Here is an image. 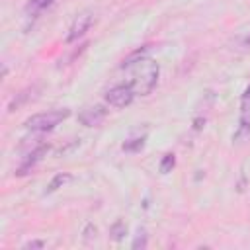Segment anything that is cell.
<instances>
[{"label":"cell","instance_id":"6da1fadb","mask_svg":"<svg viewBox=\"0 0 250 250\" xmlns=\"http://www.w3.org/2000/svg\"><path fill=\"white\" fill-rule=\"evenodd\" d=\"M127 68H131V88L135 90V94L146 96L152 92V88L158 82V64L150 59H137L135 62H131Z\"/></svg>","mask_w":250,"mask_h":250},{"label":"cell","instance_id":"7a4b0ae2","mask_svg":"<svg viewBox=\"0 0 250 250\" xmlns=\"http://www.w3.org/2000/svg\"><path fill=\"white\" fill-rule=\"evenodd\" d=\"M68 115H70L68 109H51L45 113H35L29 119H25V127L31 131H51Z\"/></svg>","mask_w":250,"mask_h":250},{"label":"cell","instance_id":"3957f363","mask_svg":"<svg viewBox=\"0 0 250 250\" xmlns=\"http://www.w3.org/2000/svg\"><path fill=\"white\" fill-rule=\"evenodd\" d=\"M135 98V90L131 88V84H119V86H113L111 90H107L105 94V100L109 105L113 107H125L133 102Z\"/></svg>","mask_w":250,"mask_h":250},{"label":"cell","instance_id":"277c9868","mask_svg":"<svg viewBox=\"0 0 250 250\" xmlns=\"http://www.w3.org/2000/svg\"><path fill=\"white\" fill-rule=\"evenodd\" d=\"M92 21H94L92 14H88V12L80 14V16L72 21V25H70V29H68V33H66V43H74V41H78V39L90 29Z\"/></svg>","mask_w":250,"mask_h":250},{"label":"cell","instance_id":"5b68a950","mask_svg":"<svg viewBox=\"0 0 250 250\" xmlns=\"http://www.w3.org/2000/svg\"><path fill=\"white\" fill-rule=\"evenodd\" d=\"M47 152H49V145H39L37 148H33V150H31V152L21 160V164H20V166H18V170H16V174H18V176H25L27 172H31V170H33V166H35V164H37V162H39Z\"/></svg>","mask_w":250,"mask_h":250},{"label":"cell","instance_id":"8992f818","mask_svg":"<svg viewBox=\"0 0 250 250\" xmlns=\"http://www.w3.org/2000/svg\"><path fill=\"white\" fill-rule=\"evenodd\" d=\"M105 113L107 111L102 105H90V107H86L78 113V121L86 127H96L105 119Z\"/></svg>","mask_w":250,"mask_h":250},{"label":"cell","instance_id":"52a82bcc","mask_svg":"<svg viewBox=\"0 0 250 250\" xmlns=\"http://www.w3.org/2000/svg\"><path fill=\"white\" fill-rule=\"evenodd\" d=\"M250 137V119L246 115H240L238 119V127L232 135V143H244Z\"/></svg>","mask_w":250,"mask_h":250},{"label":"cell","instance_id":"ba28073f","mask_svg":"<svg viewBox=\"0 0 250 250\" xmlns=\"http://www.w3.org/2000/svg\"><path fill=\"white\" fill-rule=\"evenodd\" d=\"M72 180V176L70 174H66V172H59V174H55L53 176V180L49 182V186H47V189H45V193H53V191H57L59 188H62L64 184H68Z\"/></svg>","mask_w":250,"mask_h":250},{"label":"cell","instance_id":"9c48e42d","mask_svg":"<svg viewBox=\"0 0 250 250\" xmlns=\"http://www.w3.org/2000/svg\"><path fill=\"white\" fill-rule=\"evenodd\" d=\"M55 0H27L25 4V14L27 16H37L39 12H43L45 8H49Z\"/></svg>","mask_w":250,"mask_h":250},{"label":"cell","instance_id":"30bf717a","mask_svg":"<svg viewBox=\"0 0 250 250\" xmlns=\"http://www.w3.org/2000/svg\"><path fill=\"white\" fill-rule=\"evenodd\" d=\"M145 141H146V135L143 137H135V139H129L123 143V150L125 152H139L143 146H145Z\"/></svg>","mask_w":250,"mask_h":250},{"label":"cell","instance_id":"8fae6325","mask_svg":"<svg viewBox=\"0 0 250 250\" xmlns=\"http://www.w3.org/2000/svg\"><path fill=\"white\" fill-rule=\"evenodd\" d=\"M109 234H111L113 240H121V238L127 234V225H125L121 219L115 221V223L111 225V229H109Z\"/></svg>","mask_w":250,"mask_h":250},{"label":"cell","instance_id":"7c38bea8","mask_svg":"<svg viewBox=\"0 0 250 250\" xmlns=\"http://www.w3.org/2000/svg\"><path fill=\"white\" fill-rule=\"evenodd\" d=\"M174 166H176V156H174L172 152L164 154V156H162V160H160V172H162V174H168Z\"/></svg>","mask_w":250,"mask_h":250},{"label":"cell","instance_id":"4fadbf2b","mask_svg":"<svg viewBox=\"0 0 250 250\" xmlns=\"http://www.w3.org/2000/svg\"><path fill=\"white\" fill-rule=\"evenodd\" d=\"M248 111H250V84L246 86V90H244V94L240 98V113L246 115Z\"/></svg>","mask_w":250,"mask_h":250},{"label":"cell","instance_id":"5bb4252c","mask_svg":"<svg viewBox=\"0 0 250 250\" xmlns=\"http://www.w3.org/2000/svg\"><path fill=\"white\" fill-rule=\"evenodd\" d=\"M135 250H139V248H145L146 246V234H145V230H139V234L135 236V240H133V244H131Z\"/></svg>","mask_w":250,"mask_h":250},{"label":"cell","instance_id":"9a60e30c","mask_svg":"<svg viewBox=\"0 0 250 250\" xmlns=\"http://www.w3.org/2000/svg\"><path fill=\"white\" fill-rule=\"evenodd\" d=\"M25 250H35V248H45V242L43 240H31V242H25L23 244Z\"/></svg>","mask_w":250,"mask_h":250}]
</instances>
